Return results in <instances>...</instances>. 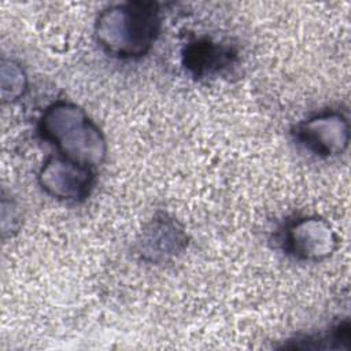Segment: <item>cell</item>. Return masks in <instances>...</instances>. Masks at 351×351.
I'll return each mask as SVG.
<instances>
[{"label":"cell","mask_w":351,"mask_h":351,"mask_svg":"<svg viewBox=\"0 0 351 351\" xmlns=\"http://www.w3.org/2000/svg\"><path fill=\"white\" fill-rule=\"evenodd\" d=\"M292 133L300 145L321 158L343 154L350 143L348 119L336 110H324L308 117Z\"/></svg>","instance_id":"obj_4"},{"label":"cell","mask_w":351,"mask_h":351,"mask_svg":"<svg viewBox=\"0 0 351 351\" xmlns=\"http://www.w3.org/2000/svg\"><path fill=\"white\" fill-rule=\"evenodd\" d=\"M351 340V329L350 321H341L328 332L315 335V336H306L303 339L292 340L293 344H285L287 348H308V350H348Z\"/></svg>","instance_id":"obj_8"},{"label":"cell","mask_w":351,"mask_h":351,"mask_svg":"<svg viewBox=\"0 0 351 351\" xmlns=\"http://www.w3.org/2000/svg\"><path fill=\"white\" fill-rule=\"evenodd\" d=\"M37 181L51 197L77 203L89 196L95 184V171L93 167L55 154L44 160Z\"/></svg>","instance_id":"obj_3"},{"label":"cell","mask_w":351,"mask_h":351,"mask_svg":"<svg viewBox=\"0 0 351 351\" xmlns=\"http://www.w3.org/2000/svg\"><path fill=\"white\" fill-rule=\"evenodd\" d=\"M27 88V77L23 69L14 60L1 62V97L3 101H15L23 96Z\"/></svg>","instance_id":"obj_9"},{"label":"cell","mask_w":351,"mask_h":351,"mask_svg":"<svg viewBox=\"0 0 351 351\" xmlns=\"http://www.w3.org/2000/svg\"><path fill=\"white\" fill-rule=\"evenodd\" d=\"M162 30V11L155 1L130 0L107 5L95 21V38L118 59H138L154 47Z\"/></svg>","instance_id":"obj_1"},{"label":"cell","mask_w":351,"mask_h":351,"mask_svg":"<svg viewBox=\"0 0 351 351\" xmlns=\"http://www.w3.org/2000/svg\"><path fill=\"white\" fill-rule=\"evenodd\" d=\"M237 59V52L229 45L210 37L188 41L181 51V63L185 71L197 78L217 77L230 69Z\"/></svg>","instance_id":"obj_7"},{"label":"cell","mask_w":351,"mask_h":351,"mask_svg":"<svg viewBox=\"0 0 351 351\" xmlns=\"http://www.w3.org/2000/svg\"><path fill=\"white\" fill-rule=\"evenodd\" d=\"M337 243L339 239L333 228L319 217H300L292 221L282 236L287 254L306 262L329 258L336 251Z\"/></svg>","instance_id":"obj_5"},{"label":"cell","mask_w":351,"mask_h":351,"mask_svg":"<svg viewBox=\"0 0 351 351\" xmlns=\"http://www.w3.org/2000/svg\"><path fill=\"white\" fill-rule=\"evenodd\" d=\"M186 244V233L178 221L166 213H158L143 229L137 250L144 261L163 263L181 254Z\"/></svg>","instance_id":"obj_6"},{"label":"cell","mask_w":351,"mask_h":351,"mask_svg":"<svg viewBox=\"0 0 351 351\" xmlns=\"http://www.w3.org/2000/svg\"><path fill=\"white\" fill-rule=\"evenodd\" d=\"M38 133L59 155L77 163L95 169L107 156V141L101 129L73 101L51 103L38 119Z\"/></svg>","instance_id":"obj_2"}]
</instances>
